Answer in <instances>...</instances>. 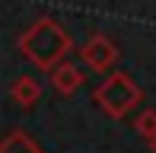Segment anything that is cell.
<instances>
[{
    "instance_id": "ba28073f",
    "label": "cell",
    "mask_w": 156,
    "mask_h": 153,
    "mask_svg": "<svg viewBox=\"0 0 156 153\" xmlns=\"http://www.w3.org/2000/svg\"><path fill=\"white\" fill-rule=\"evenodd\" d=\"M147 147H150V153H156V137H153V141H147Z\"/></svg>"
},
{
    "instance_id": "6da1fadb",
    "label": "cell",
    "mask_w": 156,
    "mask_h": 153,
    "mask_svg": "<svg viewBox=\"0 0 156 153\" xmlns=\"http://www.w3.org/2000/svg\"><path fill=\"white\" fill-rule=\"evenodd\" d=\"M19 51H23V58L35 64L38 70L51 73L54 67L61 64V61H67V54L73 51V38H70V32L64 29L54 16H41L35 19L29 29L19 35Z\"/></svg>"
},
{
    "instance_id": "3957f363",
    "label": "cell",
    "mask_w": 156,
    "mask_h": 153,
    "mask_svg": "<svg viewBox=\"0 0 156 153\" xmlns=\"http://www.w3.org/2000/svg\"><path fill=\"white\" fill-rule=\"evenodd\" d=\"M118 58H121L118 45L108 35H102V32L89 35L83 41V48H80V61L89 67V70H96V73H112V67L118 64Z\"/></svg>"
},
{
    "instance_id": "7a4b0ae2",
    "label": "cell",
    "mask_w": 156,
    "mask_h": 153,
    "mask_svg": "<svg viewBox=\"0 0 156 153\" xmlns=\"http://www.w3.org/2000/svg\"><path fill=\"white\" fill-rule=\"evenodd\" d=\"M93 99H96V105L102 109L108 118L121 121V118H127L134 109L140 105L144 93H140V86L134 83L131 73H124V70H112V73L96 86Z\"/></svg>"
},
{
    "instance_id": "8992f818",
    "label": "cell",
    "mask_w": 156,
    "mask_h": 153,
    "mask_svg": "<svg viewBox=\"0 0 156 153\" xmlns=\"http://www.w3.org/2000/svg\"><path fill=\"white\" fill-rule=\"evenodd\" d=\"M0 153H45V150H41L29 134H23V131H10V134L0 141Z\"/></svg>"
},
{
    "instance_id": "5b68a950",
    "label": "cell",
    "mask_w": 156,
    "mask_h": 153,
    "mask_svg": "<svg viewBox=\"0 0 156 153\" xmlns=\"http://www.w3.org/2000/svg\"><path fill=\"white\" fill-rule=\"evenodd\" d=\"M10 99L16 102L19 109H32L35 102L41 99V83L35 76H16L10 86Z\"/></svg>"
},
{
    "instance_id": "277c9868",
    "label": "cell",
    "mask_w": 156,
    "mask_h": 153,
    "mask_svg": "<svg viewBox=\"0 0 156 153\" xmlns=\"http://www.w3.org/2000/svg\"><path fill=\"white\" fill-rule=\"evenodd\" d=\"M48 80H51V86H54V93H58V96H73L76 89L83 86L86 76H83V70L73 64V61H61V64L48 73Z\"/></svg>"
},
{
    "instance_id": "52a82bcc",
    "label": "cell",
    "mask_w": 156,
    "mask_h": 153,
    "mask_svg": "<svg viewBox=\"0 0 156 153\" xmlns=\"http://www.w3.org/2000/svg\"><path fill=\"white\" fill-rule=\"evenodd\" d=\"M134 128H137L140 137L153 141V137H156V109H144V112L134 118Z\"/></svg>"
}]
</instances>
